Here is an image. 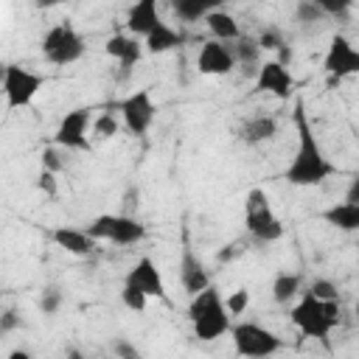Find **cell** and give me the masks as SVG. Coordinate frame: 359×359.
Returning <instances> with one entry per match:
<instances>
[{
	"instance_id": "1",
	"label": "cell",
	"mask_w": 359,
	"mask_h": 359,
	"mask_svg": "<svg viewBox=\"0 0 359 359\" xmlns=\"http://www.w3.org/2000/svg\"><path fill=\"white\" fill-rule=\"evenodd\" d=\"M294 132H297V149H294V157L289 160L286 171H283V180L294 188H311V185H323L328 177L337 174V165L325 157L311 123H309V115H306V104L297 98L294 101Z\"/></svg>"
},
{
	"instance_id": "2",
	"label": "cell",
	"mask_w": 359,
	"mask_h": 359,
	"mask_svg": "<svg viewBox=\"0 0 359 359\" xmlns=\"http://www.w3.org/2000/svg\"><path fill=\"white\" fill-rule=\"evenodd\" d=\"M188 323H191L194 337L199 342H216L219 337L230 334L233 314L227 311V303H224V297L219 294L216 286H208L205 292L191 297V303H188Z\"/></svg>"
},
{
	"instance_id": "3",
	"label": "cell",
	"mask_w": 359,
	"mask_h": 359,
	"mask_svg": "<svg viewBox=\"0 0 359 359\" xmlns=\"http://www.w3.org/2000/svg\"><path fill=\"white\" fill-rule=\"evenodd\" d=\"M289 320H292V325H294L303 337L328 345L331 331H334V328L339 325V320H342V309H339V300H317L314 294L303 292V294L292 303Z\"/></svg>"
},
{
	"instance_id": "4",
	"label": "cell",
	"mask_w": 359,
	"mask_h": 359,
	"mask_svg": "<svg viewBox=\"0 0 359 359\" xmlns=\"http://www.w3.org/2000/svg\"><path fill=\"white\" fill-rule=\"evenodd\" d=\"M39 50H42L45 62H50L56 67H67V65H73L84 56L87 45H84V36L76 31V25L70 20H59L45 31V36L39 42Z\"/></svg>"
},
{
	"instance_id": "5",
	"label": "cell",
	"mask_w": 359,
	"mask_h": 359,
	"mask_svg": "<svg viewBox=\"0 0 359 359\" xmlns=\"http://www.w3.org/2000/svg\"><path fill=\"white\" fill-rule=\"evenodd\" d=\"M230 339H233L236 356L241 359H272L278 351H283V339L272 328L261 323H250V320L233 323Z\"/></svg>"
},
{
	"instance_id": "6",
	"label": "cell",
	"mask_w": 359,
	"mask_h": 359,
	"mask_svg": "<svg viewBox=\"0 0 359 359\" xmlns=\"http://www.w3.org/2000/svg\"><path fill=\"white\" fill-rule=\"evenodd\" d=\"M244 224L247 233L261 244H272L283 238V222L278 219V213L269 205V196L261 188H250L244 196Z\"/></svg>"
},
{
	"instance_id": "7",
	"label": "cell",
	"mask_w": 359,
	"mask_h": 359,
	"mask_svg": "<svg viewBox=\"0 0 359 359\" xmlns=\"http://www.w3.org/2000/svg\"><path fill=\"white\" fill-rule=\"evenodd\" d=\"M84 230L90 233L93 241H109V244H118V247L140 244L146 238V224L137 222L129 213H101Z\"/></svg>"
},
{
	"instance_id": "8",
	"label": "cell",
	"mask_w": 359,
	"mask_h": 359,
	"mask_svg": "<svg viewBox=\"0 0 359 359\" xmlns=\"http://www.w3.org/2000/svg\"><path fill=\"white\" fill-rule=\"evenodd\" d=\"M45 87V76L34 73L22 65H6L3 67V95H6V107L8 109H22L28 107L39 90Z\"/></svg>"
},
{
	"instance_id": "9",
	"label": "cell",
	"mask_w": 359,
	"mask_h": 359,
	"mask_svg": "<svg viewBox=\"0 0 359 359\" xmlns=\"http://www.w3.org/2000/svg\"><path fill=\"white\" fill-rule=\"evenodd\" d=\"M93 109L90 107H76L62 115L56 132H53V146L67 149V151H90V132H93Z\"/></svg>"
},
{
	"instance_id": "10",
	"label": "cell",
	"mask_w": 359,
	"mask_h": 359,
	"mask_svg": "<svg viewBox=\"0 0 359 359\" xmlns=\"http://www.w3.org/2000/svg\"><path fill=\"white\" fill-rule=\"evenodd\" d=\"M323 70H325L331 84H337L348 76H359V48L345 34L337 31L328 39V48H325V56H323Z\"/></svg>"
},
{
	"instance_id": "11",
	"label": "cell",
	"mask_w": 359,
	"mask_h": 359,
	"mask_svg": "<svg viewBox=\"0 0 359 359\" xmlns=\"http://www.w3.org/2000/svg\"><path fill=\"white\" fill-rule=\"evenodd\" d=\"M118 112H121L126 132L135 137H143L149 132V126L154 123V115H157V104L151 98V90L140 87V90L129 93L126 98L118 101Z\"/></svg>"
},
{
	"instance_id": "12",
	"label": "cell",
	"mask_w": 359,
	"mask_h": 359,
	"mask_svg": "<svg viewBox=\"0 0 359 359\" xmlns=\"http://www.w3.org/2000/svg\"><path fill=\"white\" fill-rule=\"evenodd\" d=\"M236 56H233V42H219V39H205L199 53H196V70L202 76H227L233 73Z\"/></svg>"
},
{
	"instance_id": "13",
	"label": "cell",
	"mask_w": 359,
	"mask_h": 359,
	"mask_svg": "<svg viewBox=\"0 0 359 359\" xmlns=\"http://www.w3.org/2000/svg\"><path fill=\"white\" fill-rule=\"evenodd\" d=\"M123 286H132L137 292H143L146 297H165V283H163V272L157 266V261L151 255H140L129 272L123 275Z\"/></svg>"
},
{
	"instance_id": "14",
	"label": "cell",
	"mask_w": 359,
	"mask_h": 359,
	"mask_svg": "<svg viewBox=\"0 0 359 359\" xmlns=\"http://www.w3.org/2000/svg\"><path fill=\"white\" fill-rule=\"evenodd\" d=\"M255 93H269L280 101H289L294 95V79L289 67L278 59H266L255 76Z\"/></svg>"
},
{
	"instance_id": "15",
	"label": "cell",
	"mask_w": 359,
	"mask_h": 359,
	"mask_svg": "<svg viewBox=\"0 0 359 359\" xmlns=\"http://www.w3.org/2000/svg\"><path fill=\"white\" fill-rule=\"evenodd\" d=\"M177 269H180V283H182V289L191 297L199 294V292H205L208 286H213L205 261L194 252V247L188 241H182V247H180V264H177Z\"/></svg>"
},
{
	"instance_id": "16",
	"label": "cell",
	"mask_w": 359,
	"mask_h": 359,
	"mask_svg": "<svg viewBox=\"0 0 359 359\" xmlns=\"http://www.w3.org/2000/svg\"><path fill=\"white\" fill-rule=\"evenodd\" d=\"M278 121L272 115H250V118H241L238 126H236V140L241 146H261V143H269L275 135H278Z\"/></svg>"
},
{
	"instance_id": "17",
	"label": "cell",
	"mask_w": 359,
	"mask_h": 359,
	"mask_svg": "<svg viewBox=\"0 0 359 359\" xmlns=\"http://www.w3.org/2000/svg\"><path fill=\"white\" fill-rule=\"evenodd\" d=\"M104 53L112 56V59L123 67V73H129V70L143 59L146 48H143V39H137V36H132V34H112V36L104 42Z\"/></svg>"
},
{
	"instance_id": "18",
	"label": "cell",
	"mask_w": 359,
	"mask_h": 359,
	"mask_svg": "<svg viewBox=\"0 0 359 359\" xmlns=\"http://www.w3.org/2000/svg\"><path fill=\"white\" fill-rule=\"evenodd\" d=\"M160 22H163V17H160L157 0H140V3L129 6V11H126V34H132L137 39H146Z\"/></svg>"
},
{
	"instance_id": "19",
	"label": "cell",
	"mask_w": 359,
	"mask_h": 359,
	"mask_svg": "<svg viewBox=\"0 0 359 359\" xmlns=\"http://www.w3.org/2000/svg\"><path fill=\"white\" fill-rule=\"evenodd\" d=\"M50 241H53L56 247H62L65 252L79 255V258H81V255H90V252H93V244H95L84 227H70V224L53 227V230H50Z\"/></svg>"
},
{
	"instance_id": "20",
	"label": "cell",
	"mask_w": 359,
	"mask_h": 359,
	"mask_svg": "<svg viewBox=\"0 0 359 359\" xmlns=\"http://www.w3.org/2000/svg\"><path fill=\"white\" fill-rule=\"evenodd\" d=\"M261 45H258V36H250V34H241V39L233 42V56H236V65L241 67L244 76H258L261 70Z\"/></svg>"
},
{
	"instance_id": "21",
	"label": "cell",
	"mask_w": 359,
	"mask_h": 359,
	"mask_svg": "<svg viewBox=\"0 0 359 359\" xmlns=\"http://www.w3.org/2000/svg\"><path fill=\"white\" fill-rule=\"evenodd\" d=\"M320 219H323L325 224L342 230V233H356V230H359V205L345 202V199H342V202H334L331 208H325V210L320 213Z\"/></svg>"
},
{
	"instance_id": "22",
	"label": "cell",
	"mask_w": 359,
	"mask_h": 359,
	"mask_svg": "<svg viewBox=\"0 0 359 359\" xmlns=\"http://www.w3.org/2000/svg\"><path fill=\"white\" fill-rule=\"evenodd\" d=\"M205 25L210 31V39H219V42H236L241 39V25L238 20L224 11V8H213L208 17H205Z\"/></svg>"
},
{
	"instance_id": "23",
	"label": "cell",
	"mask_w": 359,
	"mask_h": 359,
	"mask_svg": "<svg viewBox=\"0 0 359 359\" xmlns=\"http://www.w3.org/2000/svg\"><path fill=\"white\" fill-rule=\"evenodd\" d=\"M182 42H185V34H182V31H177V28L168 25V22H160V25L143 39V48H146V53L157 56V53H168V50L180 48Z\"/></svg>"
},
{
	"instance_id": "24",
	"label": "cell",
	"mask_w": 359,
	"mask_h": 359,
	"mask_svg": "<svg viewBox=\"0 0 359 359\" xmlns=\"http://www.w3.org/2000/svg\"><path fill=\"white\" fill-rule=\"evenodd\" d=\"M303 294V278L297 272H278L272 278V300L278 306H292Z\"/></svg>"
},
{
	"instance_id": "25",
	"label": "cell",
	"mask_w": 359,
	"mask_h": 359,
	"mask_svg": "<svg viewBox=\"0 0 359 359\" xmlns=\"http://www.w3.org/2000/svg\"><path fill=\"white\" fill-rule=\"evenodd\" d=\"M258 45H261V50H266V53H278V62L289 65V59H292V48H289V42H286V36H283V31H280L278 25H266V28H261V34H258Z\"/></svg>"
},
{
	"instance_id": "26",
	"label": "cell",
	"mask_w": 359,
	"mask_h": 359,
	"mask_svg": "<svg viewBox=\"0 0 359 359\" xmlns=\"http://www.w3.org/2000/svg\"><path fill=\"white\" fill-rule=\"evenodd\" d=\"M171 11L180 17V22H199V20L205 22V17L213 11V6L205 0H174Z\"/></svg>"
},
{
	"instance_id": "27",
	"label": "cell",
	"mask_w": 359,
	"mask_h": 359,
	"mask_svg": "<svg viewBox=\"0 0 359 359\" xmlns=\"http://www.w3.org/2000/svg\"><path fill=\"white\" fill-rule=\"evenodd\" d=\"M294 20L303 22V25H311V22H323L328 17H325L320 0H297L294 3Z\"/></svg>"
},
{
	"instance_id": "28",
	"label": "cell",
	"mask_w": 359,
	"mask_h": 359,
	"mask_svg": "<svg viewBox=\"0 0 359 359\" xmlns=\"http://www.w3.org/2000/svg\"><path fill=\"white\" fill-rule=\"evenodd\" d=\"M306 292L314 294L317 300H339V286L331 278H314Z\"/></svg>"
},
{
	"instance_id": "29",
	"label": "cell",
	"mask_w": 359,
	"mask_h": 359,
	"mask_svg": "<svg viewBox=\"0 0 359 359\" xmlns=\"http://www.w3.org/2000/svg\"><path fill=\"white\" fill-rule=\"evenodd\" d=\"M118 132V118L112 115V112H101V115H95L93 118V135L95 137H112Z\"/></svg>"
},
{
	"instance_id": "30",
	"label": "cell",
	"mask_w": 359,
	"mask_h": 359,
	"mask_svg": "<svg viewBox=\"0 0 359 359\" xmlns=\"http://www.w3.org/2000/svg\"><path fill=\"white\" fill-rule=\"evenodd\" d=\"M323 11L328 20H337V22H348L351 17V3L348 0H320Z\"/></svg>"
},
{
	"instance_id": "31",
	"label": "cell",
	"mask_w": 359,
	"mask_h": 359,
	"mask_svg": "<svg viewBox=\"0 0 359 359\" xmlns=\"http://www.w3.org/2000/svg\"><path fill=\"white\" fill-rule=\"evenodd\" d=\"M121 303H123L129 311L140 314V311H146V303H149V297H146L143 292L132 289V286H123V289H121Z\"/></svg>"
},
{
	"instance_id": "32",
	"label": "cell",
	"mask_w": 359,
	"mask_h": 359,
	"mask_svg": "<svg viewBox=\"0 0 359 359\" xmlns=\"http://www.w3.org/2000/svg\"><path fill=\"white\" fill-rule=\"evenodd\" d=\"M59 306H62V292H59L56 286H45V289H42V297H39V309H42V314L53 317V314L59 311Z\"/></svg>"
},
{
	"instance_id": "33",
	"label": "cell",
	"mask_w": 359,
	"mask_h": 359,
	"mask_svg": "<svg viewBox=\"0 0 359 359\" xmlns=\"http://www.w3.org/2000/svg\"><path fill=\"white\" fill-rule=\"evenodd\" d=\"M34 185H36V191H42V194L50 196V199L59 194V180H56V174H50V171H39Z\"/></svg>"
},
{
	"instance_id": "34",
	"label": "cell",
	"mask_w": 359,
	"mask_h": 359,
	"mask_svg": "<svg viewBox=\"0 0 359 359\" xmlns=\"http://www.w3.org/2000/svg\"><path fill=\"white\" fill-rule=\"evenodd\" d=\"M39 160H42V171H50V174H59V171L65 168V163L59 160V151H56V146H48V149H42V154H39Z\"/></svg>"
},
{
	"instance_id": "35",
	"label": "cell",
	"mask_w": 359,
	"mask_h": 359,
	"mask_svg": "<svg viewBox=\"0 0 359 359\" xmlns=\"http://www.w3.org/2000/svg\"><path fill=\"white\" fill-rule=\"evenodd\" d=\"M224 303H227V311H230V314H241V311L250 306V292H247V289H236L233 294L224 297Z\"/></svg>"
},
{
	"instance_id": "36",
	"label": "cell",
	"mask_w": 359,
	"mask_h": 359,
	"mask_svg": "<svg viewBox=\"0 0 359 359\" xmlns=\"http://www.w3.org/2000/svg\"><path fill=\"white\" fill-rule=\"evenodd\" d=\"M112 353H115L118 359H143L140 351L135 348V342H129V339H115V342H112Z\"/></svg>"
},
{
	"instance_id": "37",
	"label": "cell",
	"mask_w": 359,
	"mask_h": 359,
	"mask_svg": "<svg viewBox=\"0 0 359 359\" xmlns=\"http://www.w3.org/2000/svg\"><path fill=\"white\" fill-rule=\"evenodd\" d=\"M20 325H22V320L17 317V311H14V309H6V311L0 314V331H3V334L14 331V328H20Z\"/></svg>"
},
{
	"instance_id": "38",
	"label": "cell",
	"mask_w": 359,
	"mask_h": 359,
	"mask_svg": "<svg viewBox=\"0 0 359 359\" xmlns=\"http://www.w3.org/2000/svg\"><path fill=\"white\" fill-rule=\"evenodd\" d=\"M345 202H353V205H359V171L351 177V182H348V191H345Z\"/></svg>"
},
{
	"instance_id": "39",
	"label": "cell",
	"mask_w": 359,
	"mask_h": 359,
	"mask_svg": "<svg viewBox=\"0 0 359 359\" xmlns=\"http://www.w3.org/2000/svg\"><path fill=\"white\" fill-rule=\"evenodd\" d=\"M6 359H36V356L31 351H25V348H14V351H8Z\"/></svg>"
},
{
	"instance_id": "40",
	"label": "cell",
	"mask_w": 359,
	"mask_h": 359,
	"mask_svg": "<svg viewBox=\"0 0 359 359\" xmlns=\"http://www.w3.org/2000/svg\"><path fill=\"white\" fill-rule=\"evenodd\" d=\"M65 359H84V353H81L79 348H67V351H65Z\"/></svg>"
},
{
	"instance_id": "41",
	"label": "cell",
	"mask_w": 359,
	"mask_h": 359,
	"mask_svg": "<svg viewBox=\"0 0 359 359\" xmlns=\"http://www.w3.org/2000/svg\"><path fill=\"white\" fill-rule=\"evenodd\" d=\"M353 314H356V320H359V300L353 303Z\"/></svg>"
}]
</instances>
